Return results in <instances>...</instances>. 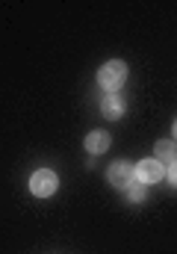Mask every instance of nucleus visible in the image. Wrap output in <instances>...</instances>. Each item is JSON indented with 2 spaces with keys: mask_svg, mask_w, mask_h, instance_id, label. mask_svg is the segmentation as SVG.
<instances>
[{
  "mask_svg": "<svg viewBox=\"0 0 177 254\" xmlns=\"http://www.w3.org/2000/svg\"><path fill=\"white\" fill-rule=\"evenodd\" d=\"M127 201L142 204V201H145V187H142V184H130V187H127Z\"/></svg>",
  "mask_w": 177,
  "mask_h": 254,
  "instance_id": "nucleus-8",
  "label": "nucleus"
},
{
  "mask_svg": "<svg viewBox=\"0 0 177 254\" xmlns=\"http://www.w3.org/2000/svg\"><path fill=\"white\" fill-rule=\"evenodd\" d=\"M57 187H59V178H57V172H51V169H39V172H33V178H30V192H33L36 198L54 195Z\"/></svg>",
  "mask_w": 177,
  "mask_h": 254,
  "instance_id": "nucleus-2",
  "label": "nucleus"
},
{
  "mask_svg": "<svg viewBox=\"0 0 177 254\" xmlns=\"http://www.w3.org/2000/svg\"><path fill=\"white\" fill-rule=\"evenodd\" d=\"M133 178H136V169H133L130 163H113L110 172H107V181H110L116 190H127V187L133 184Z\"/></svg>",
  "mask_w": 177,
  "mask_h": 254,
  "instance_id": "nucleus-4",
  "label": "nucleus"
},
{
  "mask_svg": "<svg viewBox=\"0 0 177 254\" xmlns=\"http://www.w3.org/2000/svg\"><path fill=\"white\" fill-rule=\"evenodd\" d=\"M166 178V166L160 160H142L136 166V184L142 187H151V184H160Z\"/></svg>",
  "mask_w": 177,
  "mask_h": 254,
  "instance_id": "nucleus-3",
  "label": "nucleus"
},
{
  "mask_svg": "<svg viewBox=\"0 0 177 254\" xmlns=\"http://www.w3.org/2000/svg\"><path fill=\"white\" fill-rule=\"evenodd\" d=\"M172 136H175V142H177V122H175V127H172Z\"/></svg>",
  "mask_w": 177,
  "mask_h": 254,
  "instance_id": "nucleus-10",
  "label": "nucleus"
},
{
  "mask_svg": "<svg viewBox=\"0 0 177 254\" xmlns=\"http://www.w3.org/2000/svg\"><path fill=\"white\" fill-rule=\"evenodd\" d=\"M154 160H160L163 166L177 163V142H172V139H160V142L154 145Z\"/></svg>",
  "mask_w": 177,
  "mask_h": 254,
  "instance_id": "nucleus-5",
  "label": "nucleus"
},
{
  "mask_svg": "<svg viewBox=\"0 0 177 254\" xmlns=\"http://www.w3.org/2000/svg\"><path fill=\"white\" fill-rule=\"evenodd\" d=\"M166 178L172 181V187H177V163H172V166L166 169Z\"/></svg>",
  "mask_w": 177,
  "mask_h": 254,
  "instance_id": "nucleus-9",
  "label": "nucleus"
},
{
  "mask_svg": "<svg viewBox=\"0 0 177 254\" xmlns=\"http://www.w3.org/2000/svg\"><path fill=\"white\" fill-rule=\"evenodd\" d=\"M110 142H113V136H110L107 130H92V133L86 136V151H89V154H104V151L110 148Z\"/></svg>",
  "mask_w": 177,
  "mask_h": 254,
  "instance_id": "nucleus-6",
  "label": "nucleus"
},
{
  "mask_svg": "<svg viewBox=\"0 0 177 254\" xmlns=\"http://www.w3.org/2000/svg\"><path fill=\"white\" fill-rule=\"evenodd\" d=\"M101 113L107 116V119H121L124 116V101H121V95L118 92H113V95H107L104 101H101Z\"/></svg>",
  "mask_w": 177,
  "mask_h": 254,
  "instance_id": "nucleus-7",
  "label": "nucleus"
},
{
  "mask_svg": "<svg viewBox=\"0 0 177 254\" xmlns=\"http://www.w3.org/2000/svg\"><path fill=\"white\" fill-rule=\"evenodd\" d=\"M124 80H127V65L121 60H110V63H104L98 68V86L107 89V95H113L116 89H121Z\"/></svg>",
  "mask_w": 177,
  "mask_h": 254,
  "instance_id": "nucleus-1",
  "label": "nucleus"
}]
</instances>
